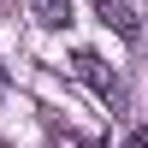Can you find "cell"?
Listing matches in <instances>:
<instances>
[{
    "label": "cell",
    "mask_w": 148,
    "mask_h": 148,
    "mask_svg": "<svg viewBox=\"0 0 148 148\" xmlns=\"http://www.w3.org/2000/svg\"><path fill=\"white\" fill-rule=\"evenodd\" d=\"M71 71H77V77L89 83V89L101 95V101H119V77L107 71V59L95 53V47H77V53H71Z\"/></svg>",
    "instance_id": "1"
},
{
    "label": "cell",
    "mask_w": 148,
    "mask_h": 148,
    "mask_svg": "<svg viewBox=\"0 0 148 148\" xmlns=\"http://www.w3.org/2000/svg\"><path fill=\"white\" fill-rule=\"evenodd\" d=\"M95 12H101V24H107V30H119V36H130V42H136L142 18H136V12L125 6V0H95Z\"/></svg>",
    "instance_id": "2"
},
{
    "label": "cell",
    "mask_w": 148,
    "mask_h": 148,
    "mask_svg": "<svg viewBox=\"0 0 148 148\" xmlns=\"http://www.w3.org/2000/svg\"><path fill=\"white\" fill-rule=\"evenodd\" d=\"M36 6V24H42V30H65L71 24V0H30Z\"/></svg>",
    "instance_id": "3"
},
{
    "label": "cell",
    "mask_w": 148,
    "mask_h": 148,
    "mask_svg": "<svg viewBox=\"0 0 148 148\" xmlns=\"http://www.w3.org/2000/svg\"><path fill=\"white\" fill-rule=\"evenodd\" d=\"M125 148H148V130H130V142Z\"/></svg>",
    "instance_id": "4"
},
{
    "label": "cell",
    "mask_w": 148,
    "mask_h": 148,
    "mask_svg": "<svg viewBox=\"0 0 148 148\" xmlns=\"http://www.w3.org/2000/svg\"><path fill=\"white\" fill-rule=\"evenodd\" d=\"M136 42H142V47H148V24H142V30H136Z\"/></svg>",
    "instance_id": "5"
},
{
    "label": "cell",
    "mask_w": 148,
    "mask_h": 148,
    "mask_svg": "<svg viewBox=\"0 0 148 148\" xmlns=\"http://www.w3.org/2000/svg\"><path fill=\"white\" fill-rule=\"evenodd\" d=\"M0 83H6V65H0Z\"/></svg>",
    "instance_id": "6"
},
{
    "label": "cell",
    "mask_w": 148,
    "mask_h": 148,
    "mask_svg": "<svg viewBox=\"0 0 148 148\" xmlns=\"http://www.w3.org/2000/svg\"><path fill=\"white\" fill-rule=\"evenodd\" d=\"M89 148H107V142H89Z\"/></svg>",
    "instance_id": "7"
}]
</instances>
